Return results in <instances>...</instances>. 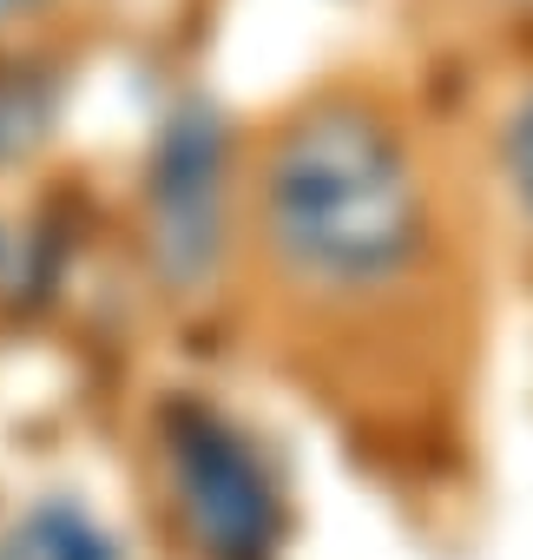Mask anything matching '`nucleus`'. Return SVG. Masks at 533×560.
<instances>
[{
	"label": "nucleus",
	"mask_w": 533,
	"mask_h": 560,
	"mask_svg": "<svg viewBox=\"0 0 533 560\" xmlns=\"http://www.w3.org/2000/svg\"><path fill=\"white\" fill-rule=\"evenodd\" d=\"M224 231V132L211 106H185L165 126L152 165V250L171 284H198Z\"/></svg>",
	"instance_id": "7ed1b4c3"
},
{
	"label": "nucleus",
	"mask_w": 533,
	"mask_h": 560,
	"mask_svg": "<svg viewBox=\"0 0 533 560\" xmlns=\"http://www.w3.org/2000/svg\"><path fill=\"white\" fill-rule=\"evenodd\" d=\"M171 481L191 534L217 560H263L277 540V494L257 455L204 409L171 416Z\"/></svg>",
	"instance_id": "f03ea898"
},
{
	"label": "nucleus",
	"mask_w": 533,
	"mask_h": 560,
	"mask_svg": "<svg viewBox=\"0 0 533 560\" xmlns=\"http://www.w3.org/2000/svg\"><path fill=\"white\" fill-rule=\"evenodd\" d=\"M8 8H21V0H0V14H8Z\"/></svg>",
	"instance_id": "39448f33"
},
{
	"label": "nucleus",
	"mask_w": 533,
	"mask_h": 560,
	"mask_svg": "<svg viewBox=\"0 0 533 560\" xmlns=\"http://www.w3.org/2000/svg\"><path fill=\"white\" fill-rule=\"evenodd\" d=\"M507 178H513L520 211L533 218V93H526V100H520V113L507 119Z\"/></svg>",
	"instance_id": "20e7f679"
},
{
	"label": "nucleus",
	"mask_w": 533,
	"mask_h": 560,
	"mask_svg": "<svg viewBox=\"0 0 533 560\" xmlns=\"http://www.w3.org/2000/svg\"><path fill=\"white\" fill-rule=\"evenodd\" d=\"M263 231L317 291H389L422 257V185L402 139L363 106L304 113L263 165Z\"/></svg>",
	"instance_id": "f257e3e1"
}]
</instances>
